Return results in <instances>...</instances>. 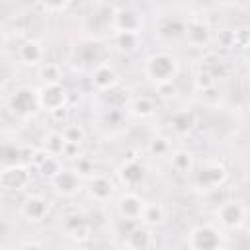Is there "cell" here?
I'll use <instances>...</instances> for the list:
<instances>
[{"instance_id": "cell-11", "label": "cell", "mask_w": 250, "mask_h": 250, "mask_svg": "<svg viewBox=\"0 0 250 250\" xmlns=\"http://www.w3.org/2000/svg\"><path fill=\"white\" fill-rule=\"evenodd\" d=\"M18 61L25 66H39L45 61V45L35 39L29 37L25 41H21L18 45Z\"/></svg>"}, {"instance_id": "cell-7", "label": "cell", "mask_w": 250, "mask_h": 250, "mask_svg": "<svg viewBox=\"0 0 250 250\" xmlns=\"http://www.w3.org/2000/svg\"><path fill=\"white\" fill-rule=\"evenodd\" d=\"M37 96H39L41 109L47 111V113H55V111L66 107L68 92L62 84H43L37 90Z\"/></svg>"}, {"instance_id": "cell-16", "label": "cell", "mask_w": 250, "mask_h": 250, "mask_svg": "<svg viewBox=\"0 0 250 250\" xmlns=\"http://www.w3.org/2000/svg\"><path fill=\"white\" fill-rule=\"evenodd\" d=\"M186 25H188V18H182L178 14L162 16L158 20L156 33L162 39H180V37H186Z\"/></svg>"}, {"instance_id": "cell-34", "label": "cell", "mask_w": 250, "mask_h": 250, "mask_svg": "<svg viewBox=\"0 0 250 250\" xmlns=\"http://www.w3.org/2000/svg\"><path fill=\"white\" fill-rule=\"evenodd\" d=\"M2 250H12V248H8V246H4V248H2Z\"/></svg>"}, {"instance_id": "cell-22", "label": "cell", "mask_w": 250, "mask_h": 250, "mask_svg": "<svg viewBox=\"0 0 250 250\" xmlns=\"http://www.w3.org/2000/svg\"><path fill=\"white\" fill-rule=\"evenodd\" d=\"M170 166L178 172V174H188L193 170V154L191 150H186V148H178V150H172L170 154Z\"/></svg>"}, {"instance_id": "cell-19", "label": "cell", "mask_w": 250, "mask_h": 250, "mask_svg": "<svg viewBox=\"0 0 250 250\" xmlns=\"http://www.w3.org/2000/svg\"><path fill=\"white\" fill-rule=\"evenodd\" d=\"M127 111L137 119H148L156 113V104L148 96H135L127 102Z\"/></svg>"}, {"instance_id": "cell-25", "label": "cell", "mask_w": 250, "mask_h": 250, "mask_svg": "<svg viewBox=\"0 0 250 250\" xmlns=\"http://www.w3.org/2000/svg\"><path fill=\"white\" fill-rule=\"evenodd\" d=\"M64 146H66V139H64V135H62V131L59 133V131H53V133H49L47 137H45V150L49 152V154H53V156H62V152H64Z\"/></svg>"}, {"instance_id": "cell-8", "label": "cell", "mask_w": 250, "mask_h": 250, "mask_svg": "<svg viewBox=\"0 0 250 250\" xmlns=\"http://www.w3.org/2000/svg\"><path fill=\"white\" fill-rule=\"evenodd\" d=\"M51 182L53 191H57L62 197H74L82 188V178L72 168H62Z\"/></svg>"}, {"instance_id": "cell-30", "label": "cell", "mask_w": 250, "mask_h": 250, "mask_svg": "<svg viewBox=\"0 0 250 250\" xmlns=\"http://www.w3.org/2000/svg\"><path fill=\"white\" fill-rule=\"evenodd\" d=\"M137 41H139V35H133V33H115V43L121 51H135L137 49Z\"/></svg>"}, {"instance_id": "cell-24", "label": "cell", "mask_w": 250, "mask_h": 250, "mask_svg": "<svg viewBox=\"0 0 250 250\" xmlns=\"http://www.w3.org/2000/svg\"><path fill=\"white\" fill-rule=\"evenodd\" d=\"M62 76L64 72L59 62H43L39 66V78L43 80V84H61Z\"/></svg>"}, {"instance_id": "cell-4", "label": "cell", "mask_w": 250, "mask_h": 250, "mask_svg": "<svg viewBox=\"0 0 250 250\" xmlns=\"http://www.w3.org/2000/svg\"><path fill=\"white\" fill-rule=\"evenodd\" d=\"M113 33H133L139 35L143 29V16L135 6H117L111 14Z\"/></svg>"}, {"instance_id": "cell-27", "label": "cell", "mask_w": 250, "mask_h": 250, "mask_svg": "<svg viewBox=\"0 0 250 250\" xmlns=\"http://www.w3.org/2000/svg\"><path fill=\"white\" fill-rule=\"evenodd\" d=\"M37 170L45 176V178H49V180H53L61 170H62V164H61V158L59 156H53V154H47V158L37 166Z\"/></svg>"}, {"instance_id": "cell-28", "label": "cell", "mask_w": 250, "mask_h": 250, "mask_svg": "<svg viewBox=\"0 0 250 250\" xmlns=\"http://www.w3.org/2000/svg\"><path fill=\"white\" fill-rule=\"evenodd\" d=\"M146 150L150 152V156H168V154H172V145L164 137H154L148 141Z\"/></svg>"}, {"instance_id": "cell-12", "label": "cell", "mask_w": 250, "mask_h": 250, "mask_svg": "<svg viewBox=\"0 0 250 250\" xmlns=\"http://www.w3.org/2000/svg\"><path fill=\"white\" fill-rule=\"evenodd\" d=\"M49 209L51 205L43 195H27L20 205L21 217L29 223H41L43 219H47Z\"/></svg>"}, {"instance_id": "cell-18", "label": "cell", "mask_w": 250, "mask_h": 250, "mask_svg": "<svg viewBox=\"0 0 250 250\" xmlns=\"http://www.w3.org/2000/svg\"><path fill=\"white\" fill-rule=\"evenodd\" d=\"M150 244H152V234H150V229L145 225H137L125 234L127 250H148Z\"/></svg>"}, {"instance_id": "cell-13", "label": "cell", "mask_w": 250, "mask_h": 250, "mask_svg": "<svg viewBox=\"0 0 250 250\" xmlns=\"http://www.w3.org/2000/svg\"><path fill=\"white\" fill-rule=\"evenodd\" d=\"M90 82L98 92H109L119 84V74L109 62H100L92 68Z\"/></svg>"}, {"instance_id": "cell-2", "label": "cell", "mask_w": 250, "mask_h": 250, "mask_svg": "<svg viewBox=\"0 0 250 250\" xmlns=\"http://www.w3.org/2000/svg\"><path fill=\"white\" fill-rule=\"evenodd\" d=\"M8 109H10L12 115L21 117V119L35 115L41 109L37 90L35 88H29V86L16 88L14 94H10V98H8Z\"/></svg>"}, {"instance_id": "cell-20", "label": "cell", "mask_w": 250, "mask_h": 250, "mask_svg": "<svg viewBox=\"0 0 250 250\" xmlns=\"http://www.w3.org/2000/svg\"><path fill=\"white\" fill-rule=\"evenodd\" d=\"M170 131L176 133V135H188L193 125H195V117L191 111L188 109H182V111H176L172 117H170Z\"/></svg>"}, {"instance_id": "cell-21", "label": "cell", "mask_w": 250, "mask_h": 250, "mask_svg": "<svg viewBox=\"0 0 250 250\" xmlns=\"http://www.w3.org/2000/svg\"><path fill=\"white\" fill-rule=\"evenodd\" d=\"M162 221H164V207L156 201H146L141 213V225L150 229V227L162 225Z\"/></svg>"}, {"instance_id": "cell-33", "label": "cell", "mask_w": 250, "mask_h": 250, "mask_svg": "<svg viewBox=\"0 0 250 250\" xmlns=\"http://www.w3.org/2000/svg\"><path fill=\"white\" fill-rule=\"evenodd\" d=\"M20 250H43L39 244H35V242H27V244H23Z\"/></svg>"}, {"instance_id": "cell-31", "label": "cell", "mask_w": 250, "mask_h": 250, "mask_svg": "<svg viewBox=\"0 0 250 250\" xmlns=\"http://www.w3.org/2000/svg\"><path fill=\"white\" fill-rule=\"evenodd\" d=\"M62 135H64L66 143H76V145H80L84 141V137H86L84 129L80 125H74V123L72 125H66L64 131H62Z\"/></svg>"}, {"instance_id": "cell-5", "label": "cell", "mask_w": 250, "mask_h": 250, "mask_svg": "<svg viewBox=\"0 0 250 250\" xmlns=\"http://www.w3.org/2000/svg\"><path fill=\"white\" fill-rule=\"evenodd\" d=\"M215 217L223 229L238 230L246 223V207L240 201H223L215 209Z\"/></svg>"}, {"instance_id": "cell-15", "label": "cell", "mask_w": 250, "mask_h": 250, "mask_svg": "<svg viewBox=\"0 0 250 250\" xmlns=\"http://www.w3.org/2000/svg\"><path fill=\"white\" fill-rule=\"evenodd\" d=\"M117 178L121 182V186L133 189L139 188L145 178H146V168L139 162V160H125L119 168H117Z\"/></svg>"}, {"instance_id": "cell-9", "label": "cell", "mask_w": 250, "mask_h": 250, "mask_svg": "<svg viewBox=\"0 0 250 250\" xmlns=\"http://www.w3.org/2000/svg\"><path fill=\"white\" fill-rule=\"evenodd\" d=\"M145 203L146 201L139 193H135V191L129 189V191H125V193H121L117 197L115 209H117L119 217L125 219V221H141V213H143Z\"/></svg>"}, {"instance_id": "cell-29", "label": "cell", "mask_w": 250, "mask_h": 250, "mask_svg": "<svg viewBox=\"0 0 250 250\" xmlns=\"http://www.w3.org/2000/svg\"><path fill=\"white\" fill-rule=\"evenodd\" d=\"M80 178H86L90 180L96 172H94V160L88 158V156H80L78 160H74V168H72Z\"/></svg>"}, {"instance_id": "cell-23", "label": "cell", "mask_w": 250, "mask_h": 250, "mask_svg": "<svg viewBox=\"0 0 250 250\" xmlns=\"http://www.w3.org/2000/svg\"><path fill=\"white\" fill-rule=\"evenodd\" d=\"M64 232L74 240H86L90 236V227L86 221H82V217H68L64 223Z\"/></svg>"}, {"instance_id": "cell-10", "label": "cell", "mask_w": 250, "mask_h": 250, "mask_svg": "<svg viewBox=\"0 0 250 250\" xmlns=\"http://www.w3.org/2000/svg\"><path fill=\"white\" fill-rule=\"evenodd\" d=\"M195 180H197V184L201 188L215 189V188H219V186L225 184V180H227V168L221 162H217V160H209V162H205L199 168V172L195 174Z\"/></svg>"}, {"instance_id": "cell-3", "label": "cell", "mask_w": 250, "mask_h": 250, "mask_svg": "<svg viewBox=\"0 0 250 250\" xmlns=\"http://www.w3.org/2000/svg\"><path fill=\"white\" fill-rule=\"evenodd\" d=\"M189 250H223V232L213 225H197L188 234Z\"/></svg>"}, {"instance_id": "cell-6", "label": "cell", "mask_w": 250, "mask_h": 250, "mask_svg": "<svg viewBox=\"0 0 250 250\" xmlns=\"http://www.w3.org/2000/svg\"><path fill=\"white\" fill-rule=\"evenodd\" d=\"M29 180H31L29 168L21 162L6 164L0 172V186L4 191H21L23 188H27Z\"/></svg>"}, {"instance_id": "cell-14", "label": "cell", "mask_w": 250, "mask_h": 250, "mask_svg": "<svg viewBox=\"0 0 250 250\" xmlns=\"http://www.w3.org/2000/svg\"><path fill=\"white\" fill-rule=\"evenodd\" d=\"M86 189H88V195L94 199V201H98V203H105V201H109L113 195H115V182L111 180V178H107V176H104V174H94L90 180H88V184H86Z\"/></svg>"}, {"instance_id": "cell-1", "label": "cell", "mask_w": 250, "mask_h": 250, "mask_svg": "<svg viewBox=\"0 0 250 250\" xmlns=\"http://www.w3.org/2000/svg\"><path fill=\"white\" fill-rule=\"evenodd\" d=\"M180 74V61L168 51H156L145 61V76L156 86L174 84Z\"/></svg>"}, {"instance_id": "cell-32", "label": "cell", "mask_w": 250, "mask_h": 250, "mask_svg": "<svg viewBox=\"0 0 250 250\" xmlns=\"http://www.w3.org/2000/svg\"><path fill=\"white\" fill-rule=\"evenodd\" d=\"M242 59H244V61L250 64V39L242 43Z\"/></svg>"}, {"instance_id": "cell-26", "label": "cell", "mask_w": 250, "mask_h": 250, "mask_svg": "<svg viewBox=\"0 0 250 250\" xmlns=\"http://www.w3.org/2000/svg\"><path fill=\"white\" fill-rule=\"evenodd\" d=\"M199 68H203L205 72H209L215 80H219V78H223L225 76V72H227V66H225V62L217 57V55H207L203 61H201V66Z\"/></svg>"}, {"instance_id": "cell-17", "label": "cell", "mask_w": 250, "mask_h": 250, "mask_svg": "<svg viewBox=\"0 0 250 250\" xmlns=\"http://www.w3.org/2000/svg\"><path fill=\"white\" fill-rule=\"evenodd\" d=\"M186 39L191 47H207L211 43V27L201 18H189L186 25Z\"/></svg>"}]
</instances>
